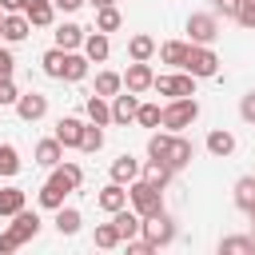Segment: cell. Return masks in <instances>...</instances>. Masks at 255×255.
I'll return each mask as SVG.
<instances>
[{"instance_id": "obj_2", "label": "cell", "mask_w": 255, "mask_h": 255, "mask_svg": "<svg viewBox=\"0 0 255 255\" xmlns=\"http://www.w3.org/2000/svg\"><path fill=\"white\" fill-rule=\"evenodd\" d=\"M128 203H131L143 219H147V215H159V211H163V187L139 175V179L128 183Z\"/></svg>"}, {"instance_id": "obj_40", "label": "cell", "mask_w": 255, "mask_h": 255, "mask_svg": "<svg viewBox=\"0 0 255 255\" xmlns=\"http://www.w3.org/2000/svg\"><path fill=\"white\" fill-rule=\"evenodd\" d=\"M239 116H243L247 124H255V88H251V92L239 100Z\"/></svg>"}, {"instance_id": "obj_21", "label": "cell", "mask_w": 255, "mask_h": 255, "mask_svg": "<svg viewBox=\"0 0 255 255\" xmlns=\"http://www.w3.org/2000/svg\"><path fill=\"white\" fill-rule=\"evenodd\" d=\"M24 203H28L24 187H0V219H12L16 211H24Z\"/></svg>"}, {"instance_id": "obj_12", "label": "cell", "mask_w": 255, "mask_h": 255, "mask_svg": "<svg viewBox=\"0 0 255 255\" xmlns=\"http://www.w3.org/2000/svg\"><path fill=\"white\" fill-rule=\"evenodd\" d=\"M8 231H12V235L20 239V247H24L28 239H36V235H40V215L24 207V211H16V215H12V223H8Z\"/></svg>"}, {"instance_id": "obj_17", "label": "cell", "mask_w": 255, "mask_h": 255, "mask_svg": "<svg viewBox=\"0 0 255 255\" xmlns=\"http://www.w3.org/2000/svg\"><path fill=\"white\" fill-rule=\"evenodd\" d=\"M84 56L92 60V64H104L108 56H112V44H108V32H92V36H84Z\"/></svg>"}, {"instance_id": "obj_25", "label": "cell", "mask_w": 255, "mask_h": 255, "mask_svg": "<svg viewBox=\"0 0 255 255\" xmlns=\"http://www.w3.org/2000/svg\"><path fill=\"white\" fill-rule=\"evenodd\" d=\"M219 255H255V235H227V239H219Z\"/></svg>"}, {"instance_id": "obj_16", "label": "cell", "mask_w": 255, "mask_h": 255, "mask_svg": "<svg viewBox=\"0 0 255 255\" xmlns=\"http://www.w3.org/2000/svg\"><path fill=\"white\" fill-rule=\"evenodd\" d=\"M28 32H32V20H28L24 12H8V16H4V40H8V44L28 40Z\"/></svg>"}, {"instance_id": "obj_30", "label": "cell", "mask_w": 255, "mask_h": 255, "mask_svg": "<svg viewBox=\"0 0 255 255\" xmlns=\"http://www.w3.org/2000/svg\"><path fill=\"white\" fill-rule=\"evenodd\" d=\"M40 68H44V76L64 80V48H48V52L40 56Z\"/></svg>"}, {"instance_id": "obj_46", "label": "cell", "mask_w": 255, "mask_h": 255, "mask_svg": "<svg viewBox=\"0 0 255 255\" xmlns=\"http://www.w3.org/2000/svg\"><path fill=\"white\" fill-rule=\"evenodd\" d=\"M24 4H28V0H0L4 12H24Z\"/></svg>"}, {"instance_id": "obj_15", "label": "cell", "mask_w": 255, "mask_h": 255, "mask_svg": "<svg viewBox=\"0 0 255 255\" xmlns=\"http://www.w3.org/2000/svg\"><path fill=\"white\" fill-rule=\"evenodd\" d=\"M24 16L32 20V28H48L56 20V0H28L24 4Z\"/></svg>"}, {"instance_id": "obj_8", "label": "cell", "mask_w": 255, "mask_h": 255, "mask_svg": "<svg viewBox=\"0 0 255 255\" xmlns=\"http://www.w3.org/2000/svg\"><path fill=\"white\" fill-rule=\"evenodd\" d=\"M151 84H155L151 64H147V60H131V64H128V72H124V88H128V92H135V96H143V92H151Z\"/></svg>"}, {"instance_id": "obj_27", "label": "cell", "mask_w": 255, "mask_h": 255, "mask_svg": "<svg viewBox=\"0 0 255 255\" xmlns=\"http://www.w3.org/2000/svg\"><path fill=\"white\" fill-rule=\"evenodd\" d=\"M120 92H124V76H120V72H96V96L112 100V96H120Z\"/></svg>"}, {"instance_id": "obj_28", "label": "cell", "mask_w": 255, "mask_h": 255, "mask_svg": "<svg viewBox=\"0 0 255 255\" xmlns=\"http://www.w3.org/2000/svg\"><path fill=\"white\" fill-rule=\"evenodd\" d=\"M84 112H88V120H92V124H100V128H104V124H112V104H108L104 96H96V92L88 96Z\"/></svg>"}, {"instance_id": "obj_11", "label": "cell", "mask_w": 255, "mask_h": 255, "mask_svg": "<svg viewBox=\"0 0 255 255\" xmlns=\"http://www.w3.org/2000/svg\"><path fill=\"white\" fill-rule=\"evenodd\" d=\"M135 112H139V96L135 92H120V96H112V124H120V128H128L131 120H135Z\"/></svg>"}, {"instance_id": "obj_10", "label": "cell", "mask_w": 255, "mask_h": 255, "mask_svg": "<svg viewBox=\"0 0 255 255\" xmlns=\"http://www.w3.org/2000/svg\"><path fill=\"white\" fill-rule=\"evenodd\" d=\"M16 116H20L24 124L44 120V116H48V96H44V92H20V100H16Z\"/></svg>"}, {"instance_id": "obj_7", "label": "cell", "mask_w": 255, "mask_h": 255, "mask_svg": "<svg viewBox=\"0 0 255 255\" xmlns=\"http://www.w3.org/2000/svg\"><path fill=\"white\" fill-rule=\"evenodd\" d=\"M143 239L159 251V247H167V243H175V219L167 215V211H159V215H147L143 219Z\"/></svg>"}, {"instance_id": "obj_43", "label": "cell", "mask_w": 255, "mask_h": 255, "mask_svg": "<svg viewBox=\"0 0 255 255\" xmlns=\"http://www.w3.org/2000/svg\"><path fill=\"white\" fill-rule=\"evenodd\" d=\"M8 251H20V239H16L12 231H4V235H0V255H8Z\"/></svg>"}, {"instance_id": "obj_41", "label": "cell", "mask_w": 255, "mask_h": 255, "mask_svg": "<svg viewBox=\"0 0 255 255\" xmlns=\"http://www.w3.org/2000/svg\"><path fill=\"white\" fill-rule=\"evenodd\" d=\"M155 247L143 239V235H135V239H128V255H151Z\"/></svg>"}, {"instance_id": "obj_49", "label": "cell", "mask_w": 255, "mask_h": 255, "mask_svg": "<svg viewBox=\"0 0 255 255\" xmlns=\"http://www.w3.org/2000/svg\"><path fill=\"white\" fill-rule=\"evenodd\" d=\"M251 223H255V211H251Z\"/></svg>"}, {"instance_id": "obj_39", "label": "cell", "mask_w": 255, "mask_h": 255, "mask_svg": "<svg viewBox=\"0 0 255 255\" xmlns=\"http://www.w3.org/2000/svg\"><path fill=\"white\" fill-rule=\"evenodd\" d=\"M235 20H239L243 28H255V0H239V12H235Z\"/></svg>"}, {"instance_id": "obj_3", "label": "cell", "mask_w": 255, "mask_h": 255, "mask_svg": "<svg viewBox=\"0 0 255 255\" xmlns=\"http://www.w3.org/2000/svg\"><path fill=\"white\" fill-rule=\"evenodd\" d=\"M195 120H199L195 96H179V100H167V104H163V128H167V131H183V128H191Z\"/></svg>"}, {"instance_id": "obj_22", "label": "cell", "mask_w": 255, "mask_h": 255, "mask_svg": "<svg viewBox=\"0 0 255 255\" xmlns=\"http://www.w3.org/2000/svg\"><path fill=\"white\" fill-rule=\"evenodd\" d=\"M88 64H92V60H88L84 52H64V80H68V84H80V80L88 76Z\"/></svg>"}, {"instance_id": "obj_18", "label": "cell", "mask_w": 255, "mask_h": 255, "mask_svg": "<svg viewBox=\"0 0 255 255\" xmlns=\"http://www.w3.org/2000/svg\"><path fill=\"white\" fill-rule=\"evenodd\" d=\"M36 163H40V167H56V163H64V143H60L56 135L40 139V143H36Z\"/></svg>"}, {"instance_id": "obj_35", "label": "cell", "mask_w": 255, "mask_h": 255, "mask_svg": "<svg viewBox=\"0 0 255 255\" xmlns=\"http://www.w3.org/2000/svg\"><path fill=\"white\" fill-rule=\"evenodd\" d=\"M120 24H124V16H120V8H116V4L96 8V28H100V32H116Z\"/></svg>"}, {"instance_id": "obj_29", "label": "cell", "mask_w": 255, "mask_h": 255, "mask_svg": "<svg viewBox=\"0 0 255 255\" xmlns=\"http://www.w3.org/2000/svg\"><path fill=\"white\" fill-rule=\"evenodd\" d=\"M128 56H131V60H151V56H155V40H151L147 32H135V36L128 40Z\"/></svg>"}, {"instance_id": "obj_1", "label": "cell", "mask_w": 255, "mask_h": 255, "mask_svg": "<svg viewBox=\"0 0 255 255\" xmlns=\"http://www.w3.org/2000/svg\"><path fill=\"white\" fill-rule=\"evenodd\" d=\"M84 183V167L80 163H56L52 167V175H48V183L40 187V207H48V211H56V207H64V195L68 191H76Z\"/></svg>"}, {"instance_id": "obj_13", "label": "cell", "mask_w": 255, "mask_h": 255, "mask_svg": "<svg viewBox=\"0 0 255 255\" xmlns=\"http://www.w3.org/2000/svg\"><path fill=\"white\" fill-rule=\"evenodd\" d=\"M52 135H56L64 147H80V135H84V120H76V116H60Z\"/></svg>"}, {"instance_id": "obj_31", "label": "cell", "mask_w": 255, "mask_h": 255, "mask_svg": "<svg viewBox=\"0 0 255 255\" xmlns=\"http://www.w3.org/2000/svg\"><path fill=\"white\" fill-rule=\"evenodd\" d=\"M80 223H84V219H80L76 207H56V231H60V235H76Z\"/></svg>"}, {"instance_id": "obj_38", "label": "cell", "mask_w": 255, "mask_h": 255, "mask_svg": "<svg viewBox=\"0 0 255 255\" xmlns=\"http://www.w3.org/2000/svg\"><path fill=\"white\" fill-rule=\"evenodd\" d=\"M16 100H20V92H16L12 76H8V80H0V108H16Z\"/></svg>"}, {"instance_id": "obj_32", "label": "cell", "mask_w": 255, "mask_h": 255, "mask_svg": "<svg viewBox=\"0 0 255 255\" xmlns=\"http://www.w3.org/2000/svg\"><path fill=\"white\" fill-rule=\"evenodd\" d=\"M120 243H124V235H120L116 219H112V223H96V247L112 251V247H120Z\"/></svg>"}, {"instance_id": "obj_24", "label": "cell", "mask_w": 255, "mask_h": 255, "mask_svg": "<svg viewBox=\"0 0 255 255\" xmlns=\"http://www.w3.org/2000/svg\"><path fill=\"white\" fill-rule=\"evenodd\" d=\"M139 159H131V155H116L112 159V179L116 183H131V179H139Z\"/></svg>"}, {"instance_id": "obj_48", "label": "cell", "mask_w": 255, "mask_h": 255, "mask_svg": "<svg viewBox=\"0 0 255 255\" xmlns=\"http://www.w3.org/2000/svg\"><path fill=\"white\" fill-rule=\"evenodd\" d=\"M4 16H8V12H4V8H0V40H4Z\"/></svg>"}, {"instance_id": "obj_19", "label": "cell", "mask_w": 255, "mask_h": 255, "mask_svg": "<svg viewBox=\"0 0 255 255\" xmlns=\"http://www.w3.org/2000/svg\"><path fill=\"white\" fill-rule=\"evenodd\" d=\"M84 36H88V32H84L80 24H72V20H68V24H60V28H56V48L76 52V48H84Z\"/></svg>"}, {"instance_id": "obj_6", "label": "cell", "mask_w": 255, "mask_h": 255, "mask_svg": "<svg viewBox=\"0 0 255 255\" xmlns=\"http://www.w3.org/2000/svg\"><path fill=\"white\" fill-rule=\"evenodd\" d=\"M151 92H159V96H167V100L195 96V76H191V72H167V76H155Z\"/></svg>"}, {"instance_id": "obj_47", "label": "cell", "mask_w": 255, "mask_h": 255, "mask_svg": "<svg viewBox=\"0 0 255 255\" xmlns=\"http://www.w3.org/2000/svg\"><path fill=\"white\" fill-rule=\"evenodd\" d=\"M92 8H108V4H116V0H88Z\"/></svg>"}, {"instance_id": "obj_9", "label": "cell", "mask_w": 255, "mask_h": 255, "mask_svg": "<svg viewBox=\"0 0 255 255\" xmlns=\"http://www.w3.org/2000/svg\"><path fill=\"white\" fill-rule=\"evenodd\" d=\"M191 155H195L191 139H183L179 131H171V139H167V147H163V163H167L171 171H183V167L191 163Z\"/></svg>"}, {"instance_id": "obj_5", "label": "cell", "mask_w": 255, "mask_h": 255, "mask_svg": "<svg viewBox=\"0 0 255 255\" xmlns=\"http://www.w3.org/2000/svg\"><path fill=\"white\" fill-rule=\"evenodd\" d=\"M187 40L191 44H215L219 40V16L215 12H191L187 16Z\"/></svg>"}, {"instance_id": "obj_23", "label": "cell", "mask_w": 255, "mask_h": 255, "mask_svg": "<svg viewBox=\"0 0 255 255\" xmlns=\"http://www.w3.org/2000/svg\"><path fill=\"white\" fill-rule=\"evenodd\" d=\"M207 151H211L215 159H227V155L235 151V135H231V131H223V128L207 131Z\"/></svg>"}, {"instance_id": "obj_34", "label": "cell", "mask_w": 255, "mask_h": 255, "mask_svg": "<svg viewBox=\"0 0 255 255\" xmlns=\"http://www.w3.org/2000/svg\"><path fill=\"white\" fill-rule=\"evenodd\" d=\"M139 175H143V179H151V183H159V187H167V179H171L175 171H171V167H167L163 159H147Z\"/></svg>"}, {"instance_id": "obj_20", "label": "cell", "mask_w": 255, "mask_h": 255, "mask_svg": "<svg viewBox=\"0 0 255 255\" xmlns=\"http://www.w3.org/2000/svg\"><path fill=\"white\" fill-rule=\"evenodd\" d=\"M187 52H191V40H167V44H159V60L171 64V68H183Z\"/></svg>"}, {"instance_id": "obj_14", "label": "cell", "mask_w": 255, "mask_h": 255, "mask_svg": "<svg viewBox=\"0 0 255 255\" xmlns=\"http://www.w3.org/2000/svg\"><path fill=\"white\" fill-rule=\"evenodd\" d=\"M96 203H100V207H104V211H108V215H116V211H120V207H128V187H124V183H116V179H112V183H108V187H100V195H96Z\"/></svg>"}, {"instance_id": "obj_26", "label": "cell", "mask_w": 255, "mask_h": 255, "mask_svg": "<svg viewBox=\"0 0 255 255\" xmlns=\"http://www.w3.org/2000/svg\"><path fill=\"white\" fill-rule=\"evenodd\" d=\"M235 207L239 211H255V175H243V179H235Z\"/></svg>"}, {"instance_id": "obj_36", "label": "cell", "mask_w": 255, "mask_h": 255, "mask_svg": "<svg viewBox=\"0 0 255 255\" xmlns=\"http://www.w3.org/2000/svg\"><path fill=\"white\" fill-rule=\"evenodd\" d=\"M135 124H139V128H159V124H163V108H159V104H139Z\"/></svg>"}, {"instance_id": "obj_33", "label": "cell", "mask_w": 255, "mask_h": 255, "mask_svg": "<svg viewBox=\"0 0 255 255\" xmlns=\"http://www.w3.org/2000/svg\"><path fill=\"white\" fill-rule=\"evenodd\" d=\"M100 147H104V128H100V124H84V135H80V151L96 155Z\"/></svg>"}, {"instance_id": "obj_45", "label": "cell", "mask_w": 255, "mask_h": 255, "mask_svg": "<svg viewBox=\"0 0 255 255\" xmlns=\"http://www.w3.org/2000/svg\"><path fill=\"white\" fill-rule=\"evenodd\" d=\"M84 4H88V0H56L60 12H76V8H84Z\"/></svg>"}, {"instance_id": "obj_44", "label": "cell", "mask_w": 255, "mask_h": 255, "mask_svg": "<svg viewBox=\"0 0 255 255\" xmlns=\"http://www.w3.org/2000/svg\"><path fill=\"white\" fill-rule=\"evenodd\" d=\"M215 4V12H223V16H235L239 12V0H211Z\"/></svg>"}, {"instance_id": "obj_4", "label": "cell", "mask_w": 255, "mask_h": 255, "mask_svg": "<svg viewBox=\"0 0 255 255\" xmlns=\"http://www.w3.org/2000/svg\"><path fill=\"white\" fill-rule=\"evenodd\" d=\"M183 72H191L195 80H211V76H219V56L211 52V44H191Z\"/></svg>"}, {"instance_id": "obj_42", "label": "cell", "mask_w": 255, "mask_h": 255, "mask_svg": "<svg viewBox=\"0 0 255 255\" xmlns=\"http://www.w3.org/2000/svg\"><path fill=\"white\" fill-rule=\"evenodd\" d=\"M12 68H16V56H12L8 48H0V80H8V76H12Z\"/></svg>"}, {"instance_id": "obj_37", "label": "cell", "mask_w": 255, "mask_h": 255, "mask_svg": "<svg viewBox=\"0 0 255 255\" xmlns=\"http://www.w3.org/2000/svg\"><path fill=\"white\" fill-rule=\"evenodd\" d=\"M20 171V151L12 147V143H0V175L8 179V175H16Z\"/></svg>"}]
</instances>
